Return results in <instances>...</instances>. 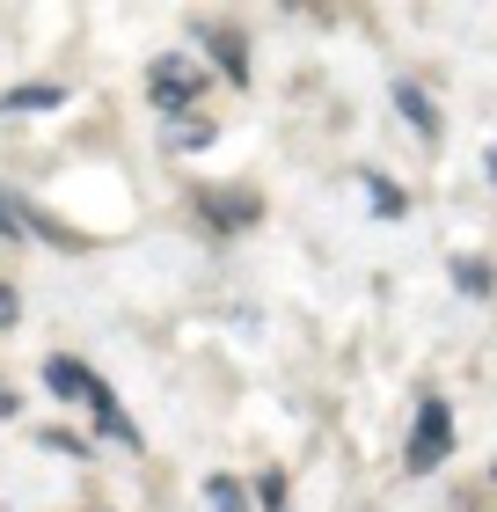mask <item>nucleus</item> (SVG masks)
<instances>
[{
    "label": "nucleus",
    "mask_w": 497,
    "mask_h": 512,
    "mask_svg": "<svg viewBox=\"0 0 497 512\" xmlns=\"http://www.w3.org/2000/svg\"><path fill=\"white\" fill-rule=\"evenodd\" d=\"M44 388L52 395H66V403H88V417H96V425L117 439V447H147V439H139V425L125 417V403H117V395L88 374L81 359H44Z\"/></svg>",
    "instance_id": "obj_1"
},
{
    "label": "nucleus",
    "mask_w": 497,
    "mask_h": 512,
    "mask_svg": "<svg viewBox=\"0 0 497 512\" xmlns=\"http://www.w3.org/2000/svg\"><path fill=\"white\" fill-rule=\"evenodd\" d=\"M446 447H454V410H446V395H424L417 403V425H410V447H402V469L410 476H432Z\"/></svg>",
    "instance_id": "obj_2"
},
{
    "label": "nucleus",
    "mask_w": 497,
    "mask_h": 512,
    "mask_svg": "<svg viewBox=\"0 0 497 512\" xmlns=\"http://www.w3.org/2000/svg\"><path fill=\"white\" fill-rule=\"evenodd\" d=\"M198 88H205V74L183 52H169V59H154L147 66V96H154V110L161 118H176V110H191L198 103Z\"/></svg>",
    "instance_id": "obj_3"
},
{
    "label": "nucleus",
    "mask_w": 497,
    "mask_h": 512,
    "mask_svg": "<svg viewBox=\"0 0 497 512\" xmlns=\"http://www.w3.org/2000/svg\"><path fill=\"white\" fill-rule=\"evenodd\" d=\"M66 103V88L59 81H22V88H0V110L8 118H37V110H59Z\"/></svg>",
    "instance_id": "obj_4"
},
{
    "label": "nucleus",
    "mask_w": 497,
    "mask_h": 512,
    "mask_svg": "<svg viewBox=\"0 0 497 512\" xmlns=\"http://www.w3.org/2000/svg\"><path fill=\"white\" fill-rule=\"evenodd\" d=\"M395 110L410 118V132H417V139H439V110H432V96H424L417 81H395Z\"/></svg>",
    "instance_id": "obj_5"
},
{
    "label": "nucleus",
    "mask_w": 497,
    "mask_h": 512,
    "mask_svg": "<svg viewBox=\"0 0 497 512\" xmlns=\"http://www.w3.org/2000/svg\"><path fill=\"white\" fill-rule=\"evenodd\" d=\"M205 44H212V59H220V74H227L234 88H249V44L234 37V30H212Z\"/></svg>",
    "instance_id": "obj_6"
},
{
    "label": "nucleus",
    "mask_w": 497,
    "mask_h": 512,
    "mask_svg": "<svg viewBox=\"0 0 497 512\" xmlns=\"http://www.w3.org/2000/svg\"><path fill=\"white\" fill-rule=\"evenodd\" d=\"M198 213H205L212 227H227V220H256V198H249V191H234V198L205 191V198H198Z\"/></svg>",
    "instance_id": "obj_7"
},
{
    "label": "nucleus",
    "mask_w": 497,
    "mask_h": 512,
    "mask_svg": "<svg viewBox=\"0 0 497 512\" xmlns=\"http://www.w3.org/2000/svg\"><path fill=\"white\" fill-rule=\"evenodd\" d=\"M30 235H37V213L15 191H0V242H30Z\"/></svg>",
    "instance_id": "obj_8"
},
{
    "label": "nucleus",
    "mask_w": 497,
    "mask_h": 512,
    "mask_svg": "<svg viewBox=\"0 0 497 512\" xmlns=\"http://www.w3.org/2000/svg\"><path fill=\"white\" fill-rule=\"evenodd\" d=\"M490 278H497V271L483 264V256H454V286H461L468 300H483V293H490Z\"/></svg>",
    "instance_id": "obj_9"
},
{
    "label": "nucleus",
    "mask_w": 497,
    "mask_h": 512,
    "mask_svg": "<svg viewBox=\"0 0 497 512\" xmlns=\"http://www.w3.org/2000/svg\"><path fill=\"white\" fill-rule=\"evenodd\" d=\"M205 505L212 512H249V491L234 476H205Z\"/></svg>",
    "instance_id": "obj_10"
},
{
    "label": "nucleus",
    "mask_w": 497,
    "mask_h": 512,
    "mask_svg": "<svg viewBox=\"0 0 497 512\" xmlns=\"http://www.w3.org/2000/svg\"><path fill=\"white\" fill-rule=\"evenodd\" d=\"M212 139V125L205 118H183V125H169V147H205Z\"/></svg>",
    "instance_id": "obj_11"
},
{
    "label": "nucleus",
    "mask_w": 497,
    "mask_h": 512,
    "mask_svg": "<svg viewBox=\"0 0 497 512\" xmlns=\"http://www.w3.org/2000/svg\"><path fill=\"white\" fill-rule=\"evenodd\" d=\"M366 191H373V213H402V205H410V198H402V191H388V183H381V176H366Z\"/></svg>",
    "instance_id": "obj_12"
},
{
    "label": "nucleus",
    "mask_w": 497,
    "mask_h": 512,
    "mask_svg": "<svg viewBox=\"0 0 497 512\" xmlns=\"http://www.w3.org/2000/svg\"><path fill=\"white\" fill-rule=\"evenodd\" d=\"M256 498H264V505H286V476H256Z\"/></svg>",
    "instance_id": "obj_13"
},
{
    "label": "nucleus",
    "mask_w": 497,
    "mask_h": 512,
    "mask_svg": "<svg viewBox=\"0 0 497 512\" xmlns=\"http://www.w3.org/2000/svg\"><path fill=\"white\" fill-rule=\"evenodd\" d=\"M15 315H22V300H15V286H0V330H8Z\"/></svg>",
    "instance_id": "obj_14"
},
{
    "label": "nucleus",
    "mask_w": 497,
    "mask_h": 512,
    "mask_svg": "<svg viewBox=\"0 0 497 512\" xmlns=\"http://www.w3.org/2000/svg\"><path fill=\"white\" fill-rule=\"evenodd\" d=\"M8 417H15V388H0V425H8Z\"/></svg>",
    "instance_id": "obj_15"
},
{
    "label": "nucleus",
    "mask_w": 497,
    "mask_h": 512,
    "mask_svg": "<svg viewBox=\"0 0 497 512\" xmlns=\"http://www.w3.org/2000/svg\"><path fill=\"white\" fill-rule=\"evenodd\" d=\"M490 183H497V147H490Z\"/></svg>",
    "instance_id": "obj_16"
}]
</instances>
